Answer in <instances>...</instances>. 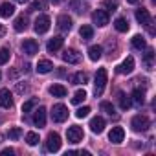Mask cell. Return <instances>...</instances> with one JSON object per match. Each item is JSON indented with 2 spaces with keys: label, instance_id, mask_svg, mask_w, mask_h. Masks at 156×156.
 <instances>
[{
  "label": "cell",
  "instance_id": "6da1fadb",
  "mask_svg": "<svg viewBox=\"0 0 156 156\" xmlns=\"http://www.w3.org/2000/svg\"><path fill=\"white\" fill-rule=\"evenodd\" d=\"M107 77H108L107 68H99L98 73H96V81H94V87H96L94 88V94H96V98H99L103 94V90L107 87Z\"/></svg>",
  "mask_w": 156,
  "mask_h": 156
},
{
  "label": "cell",
  "instance_id": "ac0fdd59",
  "mask_svg": "<svg viewBox=\"0 0 156 156\" xmlns=\"http://www.w3.org/2000/svg\"><path fill=\"white\" fill-rule=\"evenodd\" d=\"M39 73H50L51 70H53V62L51 61H48V59H42V61H39L37 62V68H35Z\"/></svg>",
  "mask_w": 156,
  "mask_h": 156
},
{
  "label": "cell",
  "instance_id": "8fae6325",
  "mask_svg": "<svg viewBox=\"0 0 156 156\" xmlns=\"http://www.w3.org/2000/svg\"><path fill=\"white\" fill-rule=\"evenodd\" d=\"M22 51L26 53V55H35L37 51H39V42L37 41H33V39H26L24 42H22Z\"/></svg>",
  "mask_w": 156,
  "mask_h": 156
},
{
  "label": "cell",
  "instance_id": "bcb514c9",
  "mask_svg": "<svg viewBox=\"0 0 156 156\" xmlns=\"http://www.w3.org/2000/svg\"><path fill=\"white\" fill-rule=\"evenodd\" d=\"M0 77H2V73H0Z\"/></svg>",
  "mask_w": 156,
  "mask_h": 156
},
{
  "label": "cell",
  "instance_id": "f546056e",
  "mask_svg": "<svg viewBox=\"0 0 156 156\" xmlns=\"http://www.w3.org/2000/svg\"><path fill=\"white\" fill-rule=\"evenodd\" d=\"M87 99V92L85 90H77L75 94H73V98H72V103L73 105H79V103H83Z\"/></svg>",
  "mask_w": 156,
  "mask_h": 156
},
{
  "label": "cell",
  "instance_id": "f6af8a7d",
  "mask_svg": "<svg viewBox=\"0 0 156 156\" xmlns=\"http://www.w3.org/2000/svg\"><path fill=\"white\" fill-rule=\"evenodd\" d=\"M0 140H2V136H0Z\"/></svg>",
  "mask_w": 156,
  "mask_h": 156
},
{
  "label": "cell",
  "instance_id": "7c38bea8",
  "mask_svg": "<svg viewBox=\"0 0 156 156\" xmlns=\"http://www.w3.org/2000/svg\"><path fill=\"white\" fill-rule=\"evenodd\" d=\"M108 140H110L112 143L119 145V143L125 140V130H123V127H114V129L108 132Z\"/></svg>",
  "mask_w": 156,
  "mask_h": 156
},
{
  "label": "cell",
  "instance_id": "8d00e7d4",
  "mask_svg": "<svg viewBox=\"0 0 156 156\" xmlns=\"http://www.w3.org/2000/svg\"><path fill=\"white\" fill-rule=\"evenodd\" d=\"M88 114H90V107H81L79 110H77V112H75V116H77V118H79V119H83V118H87Z\"/></svg>",
  "mask_w": 156,
  "mask_h": 156
},
{
  "label": "cell",
  "instance_id": "9c48e42d",
  "mask_svg": "<svg viewBox=\"0 0 156 156\" xmlns=\"http://www.w3.org/2000/svg\"><path fill=\"white\" fill-rule=\"evenodd\" d=\"M134 17H136V20L140 22V24H143V26H151V13H149V9H145V8H138L136 9V13H134Z\"/></svg>",
  "mask_w": 156,
  "mask_h": 156
},
{
  "label": "cell",
  "instance_id": "e575fe53",
  "mask_svg": "<svg viewBox=\"0 0 156 156\" xmlns=\"http://www.w3.org/2000/svg\"><path fill=\"white\" fill-rule=\"evenodd\" d=\"M118 96H119V107H121L123 110H127V108L130 107V99H129V98H127V96H125L123 92H119Z\"/></svg>",
  "mask_w": 156,
  "mask_h": 156
},
{
  "label": "cell",
  "instance_id": "603a6c76",
  "mask_svg": "<svg viewBox=\"0 0 156 156\" xmlns=\"http://www.w3.org/2000/svg\"><path fill=\"white\" fill-rule=\"evenodd\" d=\"M114 28H116L119 33H125V31H129V22H127V19H123V17H118V19L114 20Z\"/></svg>",
  "mask_w": 156,
  "mask_h": 156
},
{
  "label": "cell",
  "instance_id": "ee69618b",
  "mask_svg": "<svg viewBox=\"0 0 156 156\" xmlns=\"http://www.w3.org/2000/svg\"><path fill=\"white\" fill-rule=\"evenodd\" d=\"M51 2H53V4H59V2H61V0H51Z\"/></svg>",
  "mask_w": 156,
  "mask_h": 156
},
{
  "label": "cell",
  "instance_id": "ab89813d",
  "mask_svg": "<svg viewBox=\"0 0 156 156\" xmlns=\"http://www.w3.org/2000/svg\"><path fill=\"white\" fill-rule=\"evenodd\" d=\"M11 154H15L13 149H4V151H0V156H11Z\"/></svg>",
  "mask_w": 156,
  "mask_h": 156
},
{
  "label": "cell",
  "instance_id": "d6986e66",
  "mask_svg": "<svg viewBox=\"0 0 156 156\" xmlns=\"http://www.w3.org/2000/svg\"><path fill=\"white\" fill-rule=\"evenodd\" d=\"M13 13H15V6L13 4H9V2L0 4V17L2 19H9Z\"/></svg>",
  "mask_w": 156,
  "mask_h": 156
},
{
  "label": "cell",
  "instance_id": "7402d4cb",
  "mask_svg": "<svg viewBox=\"0 0 156 156\" xmlns=\"http://www.w3.org/2000/svg\"><path fill=\"white\" fill-rule=\"evenodd\" d=\"M24 30H28V17L26 15H20V17H17V20H15V31H24Z\"/></svg>",
  "mask_w": 156,
  "mask_h": 156
},
{
  "label": "cell",
  "instance_id": "44dd1931",
  "mask_svg": "<svg viewBox=\"0 0 156 156\" xmlns=\"http://www.w3.org/2000/svg\"><path fill=\"white\" fill-rule=\"evenodd\" d=\"M101 55H103V48H101V46L94 44V46L88 48V57H90V61H99Z\"/></svg>",
  "mask_w": 156,
  "mask_h": 156
},
{
  "label": "cell",
  "instance_id": "74e56055",
  "mask_svg": "<svg viewBox=\"0 0 156 156\" xmlns=\"http://www.w3.org/2000/svg\"><path fill=\"white\" fill-rule=\"evenodd\" d=\"M20 134H22V130H20L19 127H15V129H11V130L8 132V136H9V140H19V138H20Z\"/></svg>",
  "mask_w": 156,
  "mask_h": 156
},
{
  "label": "cell",
  "instance_id": "4316f807",
  "mask_svg": "<svg viewBox=\"0 0 156 156\" xmlns=\"http://www.w3.org/2000/svg\"><path fill=\"white\" fill-rule=\"evenodd\" d=\"M143 64L147 66V70H152L154 68V51L152 50H147V53L143 57Z\"/></svg>",
  "mask_w": 156,
  "mask_h": 156
},
{
  "label": "cell",
  "instance_id": "4fadbf2b",
  "mask_svg": "<svg viewBox=\"0 0 156 156\" xmlns=\"http://www.w3.org/2000/svg\"><path fill=\"white\" fill-rule=\"evenodd\" d=\"M105 119L101 118V116H96V118H92L90 119V130L94 132V134H101L103 130H105Z\"/></svg>",
  "mask_w": 156,
  "mask_h": 156
},
{
  "label": "cell",
  "instance_id": "cb8c5ba5",
  "mask_svg": "<svg viewBox=\"0 0 156 156\" xmlns=\"http://www.w3.org/2000/svg\"><path fill=\"white\" fill-rule=\"evenodd\" d=\"M72 83L73 85H85V83H88V75L85 72H77L72 75Z\"/></svg>",
  "mask_w": 156,
  "mask_h": 156
},
{
  "label": "cell",
  "instance_id": "ba28073f",
  "mask_svg": "<svg viewBox=\"0 0 156 156\" xmlns=\"http://www.w3.org/2000/svg\"><path fill=\"white\" fill-rule=\"evenodd\" d=\"M92 20H94V24L99 26V28L107 26V24H108V11H105V9H98V11H94Z\"/></svg>",
  "mask_w": 156,
  "mask_h": 156
},
{
  "label": "cell",
  "instance_id": "2e32d148",
  "mask_svg": "<svg viewBox=\"0 0 156 156\" xmlns=\"http://www.w3.org/2000/svg\"><path fill=\"white\" fill-rule=\"evenodd\" d=\"M72 19L68 17V15H59V19H57V28L61 30V31H70L72 30Z\"/></svg>",
  "mask_w": 156,
  "mask_h": 156
},
{
  "label": "cell",
  "instance_id": "1f68e13d",
  "mask_svg": "<svg viewBox=\"0 0 156 156\" xmlns=\"http://www.w3.org/2000/svg\"><path fill=\"white\" fill-rule=\"evenodd\" d=\"M101 110L107 112L108 116H116V108H114V105L108 103V101H101Z\"/></svg>",
  "mask_w": 156,
  "mask_h": 156
},
{
  "label": "cell",
  "instance_id": "5b68a950",
  "mask_svg": "<svg viewBox=\"0 0 156 156\" xmlns=\"http://www.w3.org/2000/svg\"><path fill=\"white\" fill-rule=\"evenodd\" d=\"M83 129L81 127H77V125H72V127H68V130H66V138H68V141L70 143H79L81 140H83Z\"/></svg>",
  "mask_w": 156,
  "mask_h": 156
},
{
  "label": "cell",
  "instance_id": "ffe728a7",
  "mask_svg": "<svg viewBox=\"0 0 156 156\" xmlns=\"http://www.w3.org/2000/svg\"><path fill=\"white\" fill-rule=\"evenodd\" d=\"M48 92H50L53 98H64V96L68 94L66 87H62V85H51V87L48 88Z\"/></svg>",
  "mask_w": 156,
  "mask_h": 156
},
{
  "label": "cell",
  "instance_id": "d4e9b609",
  "mask_svg": "<svg viewBox=\"0 0 156 156\" xmlns=\"http://www.w3.org/2000/svg\"><path fill=\"white\" fill-rule=\"evenodd\" d=\"M79 35H81L83 41H90V39L94 37V30H92V26H81Z\"/></svg>",
  "mask_w": 156,
  "mask_h": 156
},
{
  "label": "cell",
  "instance_id": "e0dca14e",
  "mask_svg": "<svg viewBox=\"0 0 156 156\" xmlns=\"http://www.w3.org/2000/svg\"><path fill=\"white\" fill-rule=\"evenodd\" d=\"M62 42H64V39H62V37H53V39H50V41H48L46 50H48L50 53H55L57 50H61V48H62Z\"/></svg>",
  "mask_w": 156,
  "mask_h": 156
},
{
  "label": "cell",
  "instance_id": "f35d334b",
  "mask_svg": "<svg viewBox=\"0 0 156 156\" xmlns=\"http://www.w3.org/2000/svg\"><path fill=\"white\" fill-rule=\"evenodd\" d=\"M103 6L107 8V11H116V9H118V4H116V2H112V0H105Z\"/></svg>",
  "mask_w": 156,
  "mask_h": 156
},
{
  "label": "cell",
  "instance_id": "d6a6232c",
  "mask_svg": "<svg viewBox=\"0 0 156 156\" xmlns=\"http://www.w3.org/2000/svg\"><path fill=\"white\" fill-rule=\"evenodd\" d=\"M9 57H11V51H9V48H0V66H2V64H6V62L9 61Z\"/></svg>",
  "mask_w": 156,
  "mask_h": 156
},
{
  "label": "cell",
  "instance_id": "3957f363",
  "mask_svg": "<svg viewBox=\"0 0 156 156\" xmlns=\"http://www.w3.org/2000/svg\"><path fill=\"white\" fill-rule=\"evenodd\" d=\"M130 127H132V130H136V132H145V130L151 127V121H149V118H147V116L138 114V116H134V118H132Z\"/></svg>",
  "mask_w": 156,
  "mask_h": 156
},
{
  "label": "cell",
  "instance_id": "60d3db41",
  "mask_svg": "<svg viewBox=\"0 0 156 156\" xmlns=\"http://www.w3.org/2000/svg\"><path fill=\"white\" fill-rule=\"evenodd\" d=\"M26 88H28V87H26V85H22V83H19V85H17V92H19V94L26 92Z\"/></svg>",
  "mask_w": 156,
  "mask_h": 156
},
{
  "label": "cell",
  "instance_id": "d590c367",
  "mask_svg": "<svg viewBox=\"0 0 156 156\" xmlns=\"http://www.w3.org/2000/svg\"><path fill=\"white\" fill-rule=\"evenodd\" d=\"M37 105V99H30V101H26L24 105H22V112L24 114H28V112H31V108Z\"/></svg>",
  "mask_w": 156,
  "mask_h": 156
},
{
  "label": "cell",
  "instance_id": "277c9868",
  "mask_svg": "<svg viewBox=\"0 0 156 156\" xmlns=\"http://www.w3.org/2000/svg\"><path fill=\"white\" fill-rule=\"evenodd\" d=\"M50 24H51L50 17H48V15H41V17L35 20V24H33V30H35V33L42 35V33H46V31L50 30Z\"/></svg>",
  "mask_w": 156,
  "mask_h": 156
},
{
  "label": "cell",
  "instance_id": "b9f144b4",
  "mask_svg": "<svg viewBox=\"0 0 156 156\" xmlns=\"http://www.w3.org/2000/svg\"><path fill=\"white\" fill-rule=\"evenodd\" d=\"M129 4H136V2H140V0H127Z\"/></svg>",
  "mask_w": 156,
  "mask_h": 156
},
{
  "label": "cell",
  "instance_id": "484cf974",
  "mask_svg": "<svg viewBox=\"0 0 156 156\" xmlns=\"http://www.w3.org/2000/svg\"><path fill=\"white\" fill-rule=\"evenodd\" d=\"M132 46H134L136 50H140V51H141V50H145V48H147V42H145V39H143L141 35H134V37H132Z\"/></svg>",
  "mask_w": 156,
  "mask_h": 156
},
{
  "label": "cell",
  "instance_id": "7a4b0ae2",
  "mask_svg": "<svg viewBox=\"0 0 156 156\" xmlns=\"http://www.w3.org/2000/svg\"><path fill=\"white\" fill-rule=\"evenodd\" d=\"M51 119H53L55 123L66 121V119H68V108H66V105H62V103L53 105V108H51Z\"/></svg>",
  "mask_w": 156,
  "mask_h": 156
},
{
  "label": "cell",
  "instance_id": "5bb4252c",
  "mask_svg": "<svg viewBox=\"0 0 156 156\" xmlns=\"http://www.w3.org/2000/svg\"><path fill=\"white\" fill-rule=\"evenodd\" d=\"M33 123H35L39 129L46 125V108H44V107H39V108L33 112Z\"/></svg>",
  "mask_w": 156,
  "mask_h": 156
},
{
  "label": "cell",
  "instance_id": "7dc6e473",
  "mask_svg": "<svg viewBox=\"0 0 156 156\" xmlns=\"http://www.w3.org/2000/svg\"><path fill=\"white\" fill-rule=\"evenodd\" d=\"M152 2H154V0H152Z\"/></svg>",
  "mask_w": 156,
  "mask_h": 156
},
{
  "label": "cell",
  "instance_id": "83f0119b",
  "mask_svg": "<svg viewBox=\"0 0 156 156\" xmlns=\"http://www.w3.org/2000/svg\"><path fill=\"white\" fill-rule=\"evenodd\" d=\"M132 99H134L136 105H143V103H145V92H143L141 88H134V92H132Z\"/></svg>",
  "mask_w": 156,
  "mask_h": 156
},
{
  "label": "cell",
  "instance_id": "8992f818",
  "mask_svg": "<svg viewBox=\"0 0 156 156\" xmlns=\"http://www.w3.org/2000/svg\"><path fill=\"white\" fill-rule=\"evenodd\" d=\"M46 149L50 152H57L61 149V136L57 132H50L48 138H46Z\"/></svg>",
  "mask_w": 156,
  "mask_h": 156
},
{
  "label": "cell",
  "instance_id": "9a60e30c",
  "mask_svg": "<svg viewBox=\"0 0 156 156\" xmlns=\"http://www.w3.org/2000/svg\"><path fill=\"white\" fill-rule=\"evenodd\" d=\"M116 70H118V73H123V75L130 73V72L134 70V59H132V57H127V59H125L118 68H116Z\"/></svg>",
  "mask_w": 156,
  "mask_h": 156
},
{
  "label": "cell",
  "instance_id": "52a82bcc",
  "mask_svg": "<svg viewBox=\"0 0 156 156\" xmlns=\"http://www.w3.org/2000/svg\"><path fill=\"white\" fill-rule=\"evenodd\" d=\"M62 61L68 64H77V62H81V53L73 48H68L62 51Z\"/></svg>",
  "mask_w": 156,
  "mask_h": 156
},
{
  "label": "cell",
  "instance_id": "836d02e7",
  "mask_svg": "<svg viewBox=\"0 0 156 156\" xmlns=\"http://www.w3.org/2000/svg\"><path fill=\"white\" fill-rule=\"evenodd\" d=\"M26 143L31 145V147L37 145V143H39V134H37V132H28V134H26Z\"/></svg>",
  "mask_w": 156,
  "mask_h": 156
},
{
  "label": "cell",
  "instance_id": "7bdbcfd3",
  "mask_svg": "<svg viewBox=\"0 0 156 156\" xmlns=\"http://www.w3.org/2000/svg\"><path fill=\"white\" fill-rule=\"evenodd\" d=\"M17 2H19V4H26V2H28V0H17Z\"/></svg>",
  "mask_w": 156,
  "mask_h": 156
},
{
  "label": "cell",
  "instance_id": "30bf717a",
  "mask_svg": "<svg viewBox=\"0 0 156 156\" xmlns=\"http://www.w3.org/2000/svg\"><path fill=\"white\" fill-rule=\"evenodd\" d=\"M0 107L2 108H11L13 107V94L8 88L0 90Z\"/></svg>",
  "mask_w": 156,
  "mask_h": 156
},
{
  "label": "cell",
  "instance_id": "f1b7e54d",
  "mask_svg": "<svg viewBox=\"0 0 156 156\" xmlns=\"http://www.w3.org/2000/svg\"><path fill=\"white\" fill-rule=\"evenodd\" d=\"M70 6H72V9H73L75 13H85V11L88 9V6L83 4L81 0H72V4H70Z\"/></svg>",
  "mask_w": 156,
  "mask_h": 156
},
{
  "label": "cell",
  "instance_id": "4dcf8cb0",
  "mask_svg": "<svg viewBox=\"0 0 156 156\" xmlns=\"http://www.w3.org/2000/svg\"><path fill=\"white\" fill-rule=\"evenodd\" d=\"M46 8H48L46 0H33V2H31V9L33 11H44Z\"/></svg>",
  "mask_w": 156,
  "mask_h": 156
}]
</instances>
